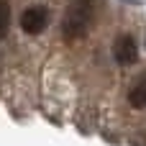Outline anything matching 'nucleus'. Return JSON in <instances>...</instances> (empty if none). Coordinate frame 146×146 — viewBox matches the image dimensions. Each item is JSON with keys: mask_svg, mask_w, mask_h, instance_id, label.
I'll return each mask as SVG.
<instances>
[{"mask_svg": "<svg viewBox=\"0 0 146 146\" xmlns=\"http://www.w3.org/2000/svg\"><path fill=\"white\" fill-rule=\"evenodd\" d=\"M8 28H10V3L0 0V38L8 36Z\"/></svg>", "mask_w": 146, "mask_h": 146, "instance_id": "5", "label": "nucleus"}, {"mask_svg": "<svg viewBox=\"0 0 146 146\" xmlns=\"http://www.w3.org/2000/svg\"><path fill=\"white\" fill-rule=\"evenodd\" d=\"M128 103L133 105V108H146V74H141L133 85H131V90H128Z\"/></svg>", "mask_w": 146, "mask_h": 146, "instance_id": "4", "label": "nucleus"}, {"mask_svg": "<svg viewBox=\"0 0 146 146\" xmlns=\"http://www.w3.org/2000/svg\"><path fill=\"white\" fill-rule=\"evenodd\" d=\"M46 23H49V10L44 5H31V8H26L21 13V28L26 33H31V36L41 33L46 28Z\"/></svg>", "mask_w": 146, "mask_h": 146, "instance_id": "2", "label": "nucleus"}, {"mask_svg": "<svg viewBox=\"0 0 146 146\" xmlns=\"http://www.w3.org/2000/svg\"><path fill=\"white\" fill-rule=\"evenodd\" d=\"M113 56H115V62L123 64V67H131V64L139 62V46H136V41H133L131 33H121V36L115 38V44H113Z\"/></svg>", "mask_w": 146, "mask_h": 146, "instance_id": "3", "label": "nucleus"}, {"mask_svg": "<svg viewBox=\"0 0 146 146\" xmlns=\"http://www.w3.org/2000/svg\"><path fill=\"white\" fill-rule=\"evenodd\" d=\"M90 18H92V0H72L62 21L64 38H82L90 28Z\"/></svg>", "mask_w": 146, "mask_h": 146, "instance_id": "1", "label": "nucleus"}]
</instances>
